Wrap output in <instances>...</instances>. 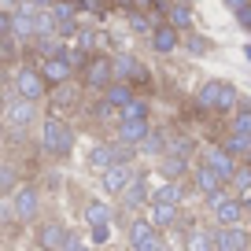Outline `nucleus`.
<instances>
[{
    "label": "nucleus",
    "instance_id": "obj_8",
    "mask_svg": "<svg viewBox=\"0 0 251 251\" xmlns=\"http://www.w3.org/2000/svg\"><path fill=\"white\" fill-rule=\"evenodd\" d=\"M71 67H74V63L67 59L63 52L45 55V59H41V74H45V81H48V85H63V81L71 78Z\"/></svg>",
    "mask_w": 251,
    "mask_h": 251
},
{
    "label": "nucleus",
    "instance_id": "obj_19",
    "mask_svg": "<svg viewBox=\"0 0 251 251\" xmlns=\"http://www.w3.org/2000/svg\"><path fill=\"white\" fill-rule=\"evenodd\" d=\"M103 100H107L111 107H118V111H122L126 103H129V100H137V96H133V85H129V81H111V85L103 89Z\"/></svg>",
    "mask_w": 251,
    "mask_h": 251
},
{
    "label": "nucleus",
    "instance_id": "obj_43",
    "mask_svg": "<svg viewBox=\"0 0 251 251\" xmlns=\"http://www.w3.org/2000/svg\"><path fill=\"white\" fill-rule=\"evenodd\" d=\"M59 251H93V248H89V244H78V240H67Z\"/></svg>",
    "mask_w": 251,
    "mask_h": 251
},
{
    "label": "nucleus",
    "instance_id": "obj_36",
    "mask_svg": "<svg viewBox=\"0 0 251 251\" xmlns=\"http://www.w3.org/2000/svg\"><path fill=\"white\" fill-rule=\"evenodd\" d=\"M122 118H148V107H144L141 100H129L122 107Z\"/></svg>",
    "mask_w": 251,
    "mask_h": 251
},
{
    "label": "nucleus",
    "instance_id": "obj_2",
    "mask_svg": "<svg viewBox=\"0 0 251 251\" xmlns=\"http://www.w3.org/2000/svg\"><path fill=\"white\" fill-rule=\"evenodd\" d=\"M41 144H45L48 155H71L74 151L71 126H63L59 118H45V122H41Z\"/></svg>",
    "mask_w": 251,
    "mask_h": 251
},
{
    "label": "nucleus",
    "instance_id": "obj_5",
    "mask_svg": "<svg viewBox=\"0 0 251 251\" xmlns=\"http://www.w3.org/2000/svg\"><path fill=\"white\" fill-rule=\"evenodd\" d=\"M11 200H15L19 222H37V214H41V192H37L33 185H19Z\"/></svg>",
    "mask_w": 251,
    "mask_h": 251
},
{
    "label": "nucleus",
    "instance_id": "obj_9",
    "mask_svg": "<svg viewBox=\"0 0 251 251\" xmlns=\"http://www.w3.org/2000/svg\"><path fill=\"white\" fill-rule=\"evenodd\" d=\"M115 81V67L111 59H89L85 63V85L89 89H107Z\"/></svg>",
    "mask_w": 251,
    "mask_h": 251
},
{
    "label": "nucleus",
    "instance_id": "obj_35",
    "mask_svg": "<svg viewBox=\"0 0 251 251\" xmlns=\"http://www.w3.org/2000/svg\"><path fill=\"white\" fill-rule=\"evenodd\" d=\"M11 185H15V166L0 163V192H11Z\"/></svg>",
    "mask_w": 251,
    "mask_h": 251
},
{
    "label": "nucleus",
    "instance_id": "obj_47",
    "mask_svg": "<svg viewBox=\"0 0 251 251\" xmlns=\"http://www.w3.org/2000/svg\"><path fill=\"white\" fill-rule=\"evenodd\" d=\"M248 163H251V151H248Z\"/></svg>",
    "mask_w": 251,
    "mask_h": 251
},
{
    "label": "nucleus",
    "instance_id": "obj_14",
    "mask_svg": "<svg viewBox=\"0 0 251 251\" xmlns=\"http://www.w3.org/2000/svg\"><path fill=\"white\" fill-rule=\"evenodd\" d=\"M148 196H151L148 181H144V177H133V181H129V185L122 188V207H126V211H129V214H133V211H137V207H141V203H144V200H148Z\"/></svg>",
    "mask_w": 251,
    "mask_h": 251
},
{
    "label": "nucleus",
    "instance_id": "obj_32",
    "mask_svg": "<svg viewBox=\"0 0 251 251\" xmlns=\"http://www.w3.org/2000/svg\"><path fill=\"white\" fill-rule=\"evenodd\" d=\"M226 4L236 11V23H240V26H248V30H251V0H226Z\"/></svg>",
    "mask_w": 251,
    "mask_h": 251
},
{
    "label": "nucleus",
    "instance_id": "obj_3",
    "mask_svg": "<svg viewBox=\"0 0 251 251\" xmlns=\"http://www.w3.org/2000/svg\"><path fill=\"white\" fill-rule=\"evenodd\" d=\"M4 122H8V129H15V133L30 129V126L37 122V103H33V100H26V96L11 100L8 107H4Z\"/></svg>",
    "mask_w": 251,
    "mask_h": 251
},
{
    "label": "nucleus",
    "instance_id": "obj_34",
    "mask_svg": "<svg viewBox=\"0 0 251 251\" xmlns=\"http://www.w3.org/2000/svg\"><path fill=\"white\" fill-rule=\"evenodd\" d=\"M166 151H174V155H188V151H192V141H188V137H174V141H166Z\"/></svg>",
    "mask_w": 251,
    "mask_h": 251
},
{
    "label": "nucleus",
    "instance_id": "obj_41",
    "mask_svg": "<svg viewBox=\"0 0 251 251\" xmlns=\"http://www.w3.org/2000/svg\"><path fill=\"white\" fill-rule=\"evenodd\" d=\"M129 30H137V33H148L151 26H148V19H144V15H133V19H129Z\"/></svg>",
    "mask_w": 251,
    "mask_h": 251
},
{
    "label": "nucleus",
    "instance_id": "obj_26",
    "mask_svg": "<svg viewBox=\"0 0 251 251\" xmlns=\"http://www.w3.org/2000/svg\"><path fill=\"white\" fill-rule=\"evenodd\" d=\"M166 23H170L174 30H188V26H192V11H188V4H170Z\"/></svg>",
    "mask_w": 251,
    "mask_h": 251
},
{
    "label": "nucleus",
    "instance_id": "obj_12",
    "mask_svg": "<svg viewBox=\"0 0 251 251\" xmlns=\"http://www.w3.org/2000/svg\"><path fill=\"white\" fill-rule=\"evenodd\" d=\"M148 118H122V122H118V141H126V144H141L144 137H148Z\"/></svg>",
    "mask_w": 251,
    "mask_h": 251
},
{
    "label": "nucleus",
    "instance_id": "obj_21",
    "mask_svg": "<svg viewBox=\"0 0 251 251\" xmlns=\"http://www.w3.org/2000/svg\"><path fill=\"white\" fill-rule=\"evenodd\" d=\"M151 222H155V229H170L174 222H177V203L151 200Z\"/></svg>",
    "mask_w": 251,
    "mask_h": 251
},
{
    "label": "nucleus",
    "instance_id": "obj_10",
    "mask_svg": "<svg viewBox=\"0 0 251 251\" xmlns=\"http://www.w3.org/2000/svg\"><path fill=\"white\" fill-rule=\"evenodd\" d=\"M203 163L211 166V170L218 174V177L226 181V185H229V177H233V174H236V166H240V163H236V155H229L226 148H211V151H207V155H203Z\"/></svg>",
    "mask_w": 251,
    "mask_h": 251
},
{
    "label": "nucleus",
    "instance_id": "obj_7",
    "mask_svg": "<svg viewBox=\"0 0 251 251\" xmlns=\"http://www.w3.org/2000/svg\"><path fill=\"white\" fill-rule=\"evenodd\" d=\"M214 248H218V251H248L251 236L244 233L240 226H218V229H214Z\"/></svg>",
    "mask_w": 251,
    "mask_h": 251
},
{
    "label": "nucleus",
    "instance_id": "obj_29",
    "mask_svg": "<svg viewBox=\"0 0 251 251\" xmlns=\"http://www.w3.org/2000/svg\"><path fill=\"white\" fill-rule=\"evenodd\" d=\"M115 214H111V207L107 203H100V200H93V203L85 207V222L89 226H103V222H111Z\"/></svg>",
    "mask_w": 251,
    "mask_h": 251
},
{
    "label": "nucleus",
    "instance_id": "obj_16",
    "mask_svg": "<svg viewBox=\"0 0 251 251\" xmlns=\"http://www.w3.org/2000/svg\"><path fill=\"white\" fill-rule=\"evenodd\" d=\"M244 200H222L218 207H214V218H218V226H240L244 218Z\"/></svg>",
    "mask_w": 251,
    "mask_h": 251
},
{
    "label": "nucleus",
    "instance_id": "obj_23",
    "mask_svg": "<svg viewBox=\"0 0 251 251\" xmlns=\"http://www.w3.org/2000/svg\"><path fill=\"white\" fill-rule=\"evenodd\" d=\"M222 148H226L229 155H236V159H248L251 137H248V133H236V129H229V137H226V144H222Z\"/></svg>",
    "mask_w": 251,
    "mask_h": 251
},
{
    "label": "nucleus",
    "instance_id": "obj_11",
    "mask_svg": "<svg viewBox=\"0 0 251 251\" xmlns=\"http://www.w3.org/2000/svg\"><path fill=\"white\" fill-rule=\"evenodd\" d=\"M48 11H52V19H55V33H59V37H71V33H74V11H78V4H74V0H55Z\"/></svg>",
    "mask_w": 251,
    "mask_h": 251
},
{
    "label": "nucleus",
    "instance_id": "obj_45",
    "mask_svg": "<svg viewBox=\"0 0 251 251\" xmlns=\"http://www.w3.org/2000/svg\"><path fill=\"white\" fill-rule=\"evenodd\" d=\"M0 118H4V100H0Z\"/></svg>",
    "mask_w": 251,
    "mask_h": 251
},
{
    "label": "nucleus",
    "instance_id": "obj_28",
    "mask_svg": "<svg viewBox=\"0 0 251 251\" xmlns=\"http://www.w3.org/2000/svg\"><path fill=\"white\" fill-rule=\"evenodd\" d=\"M185 248L188 251H211L214 248V233H207V229H192L188 240H185Z\"/></svg>",
    "mask_w": 251,
    "mask_h": 251
},
{
    "label": "nucleus",
    "instance_id": "obj_4",
    "mask_svg": "<svg viewBox=\"0 0 251 251\" xmlns=\"http://www.w3.org/2000/svg\"><path fill=\"white\" fill-rule=\"evenodd\" d=\"M45 89H48V81H45V74H41L37 67H23V71L15 74V93L26 96V100L37 103L41 96H45Z\"/></svg>",
    "mask_w": 251,
    "mask_h": 251
},
{
    "label": "nucleus",
    "instance_id": "obj_40",
    "mask_svg": "<svg viewBox=\"0 0 251 251\" xmlns=\"http://www.w3.org/2000/svg\"><path fill=\"white\" fill-rule=\"evenodd\" d=\"M111 236V222H103V226H93V244H103Z\"/></svg>",
    "mask_w": 251,
    "mask_h": 251
},
{
    "label": "nucleus",
    "instance_id": "obj_48",
    "mask_svg": "<svg viewBox=\"0 0 251 251\" xmlns=\"http://www.w3.org/2000/svg\"><path fill=\"white\" fill-rule=\"evenodd\" d=\"M211 251H218V248H211Z\"/></svg>",
    "mask_w": 251,
    "mask_h": 251
},
{
    "label": "nucleus",
    "instance_id": "obj_31",
    "mask_svg": "<svg viewBox=\"0 0 251 251\" xmlns=\"http://www.w3.org/2000/svg\"><path fill=\"white\" fill-rule=\"evenodd\" d=\"M229 188H236L240 196H251V163L248 166H236V174L229 177Z\"/></svg>",
    "mask_w": 251,
    "mask_h": 251
},
{
    "label": "nucleus",
    "instance_id": "obj_27",
    "mask_svg": "<svg viewBox=\"0 0 251 251\" xmlns=\"http://www.w3.org/2000/svg\"><path fill=\"white\" fill-rule=\"evenodd\" d=\"M137 151H144V155H163L166 151V137L159 133V129H148V137L137 144Z\"/></svg>",
    "mask_w": 251,
    "mask_h": 251
},
{
    "label": "nucleus",
    "instance_id": "obj_20",
    "mask_svg": "<svg viewBox=\"0 0 251 251\" xmlns=\"http://www.w3.org/2000/svg\"><path fill=\"white\" fill-rule=\"evenodd\" d=\"M118 155H115V144H96L93 151H89V166H93L96 174H103L107 166H115Z\"/></svg>",
    "mask_w": 251,
    "mask_h": 251
},
{
    "label": "nucleus",
    "instance_id": "obj_18",
    "mask_svg": "<svg viewBox=\"0 0 251 251\" xmlns=\"http://www.w3.org/2000/svg\"><path fill=\"white\" fill-rule=\"evenodd\" d=\"M151 48H155L159 55H166V52H174L177 48V30H174L170 23H163V26H155L151 30Z\"/></svg>",
    "mask_w": 251,
    "mask_h": 251
},
{
    "label": "nucleus",
    "instance_id": "obj_46",
    "mask_svg": "<svg viewBox=\"0 0 251 251\" xmlns=\"http://www.w3.org/2000/svg\"><path fill=\"white\" fill-rule=\"evenodd\" d=\"M159 251H170V248H166V244H163V248H159Z\"/></svg>",
    "mask_w": 251,
    "mask_h": 251
},
{
    "label": "nucleus",
    "instance_id": "obj_44",
    "mask_svg": "<svg viewBox=\"0 0 251 251\" xmlns=\"http://www.w3.org/2000/svg\"><path fill=\"white\" fill-rule=\"evenodd\" d=\"M33 4H37V8H52L55 0H33Z\"/></svg>",
    "mask_w": 251,
    "mask_h": 251
},
{
    "label": "nucleus",
    "instance_id": "obj_37",
    "mask_svg": "<svg viewBox=\"0 0 251 251\" xmlns=\"http://www.w3.org/2000/svg\"><path fill=\"white\" fill-rule=\"evenodd\" d=\"M33 41H37V52H41V55H55V52H59L52 33H45V37H33Z\"/></svg>",
    "mask_w": 251,
    "mask_h": 251
},
{
    "label": "nucleus",
    "instance_id": "obj_25",
    "mask_svg": "<svg viewBox=\"0 0 251 251\" xmlns=\"http://www.w3.org/2000/svg\"><path fill=\"white\" fill-rule=\"evenodd\" d=\"M181 196H185L181 185H177V181H170V177H166L159 188H151V200H163V203H181Z\"/></svg>",
    "mask_w": 251,
    "mask_h": 251
},
{
    "label": "nucleus",
    "instance_id": "obj_42",
    "mask_svg": "<svg viewBox=\"0 0 251 251\" xmlns=\"http://www.w3.org/2000/svg\"><path fill=\"white\" fill-rule=\"evenodd\" d=\"M185 45L192 48L196 55H203V52H207V41H203V37H192V41H185Z\"/></svg>",
    "mask_w": 251,
    "mask_h": 251
},
{
    "label": "nucleus",
    "instance_id": "obj_39",
    "mask_svg": "<svg viewBox=\"0 0 251 251\" xmlns=\"http://www.w3.org/2000/svg\"><path fill=\"white\" fill-rule=\"evenodd\" d=\"M8 41H15V37H0V67L11 59V52H15V45H8Z\"/></svg>",
    "mask_w": 251,
    "mask_h": 251
},
{
    "label": "nucleus",
    "instance_id": "obj_22",
    "mask_svg": "<svg viewBox=\"0 0 251 251\" xmlns=\"http://www.w3.org/2000/svg\"><path fill=\"white\" fill-rule=\"evenodd\" d=\"M159 170H163L170 181H177L181 174L188 170V163H185V155H174V151H163V155H159Z\"/></svg>",
    "mask_w": 251,
    "mask_h": 251
},
{
    "label": "nucleus",
    "instance_id": "obj_13",
    "mask_svg": "<svg viewBox=\"0 0 251 251\" xmlns=\"http://www.w3.org/2000/svg\"><path fill=\"white\" fill-rule=\"evenodd\" d=\"M67 240H71V236H67V229L55 226V222H48V226L37 229V248H41V251H59Z\"/></svg>",
    "mask_w": 251,
    "mask_h": 251
},
{
    "label": "nucleus",
    "instance_id": "obj_1",
    "mask_svg": "<svg viewBox=\"0 0 251 251\" xmlns=\"http://www.w3.org/2000/svg\"><path fill=\"white\" fill-rule=\"evenodd\" d=\"M196 103L203 111H214V115H229V111H236L240 96H236V89L229 85V81H207L196 93Z\"/></svg>",
    "mask_w": 251,
    "mask_h": 251
},
{
    "label": "nucleus",
    "instance_id": "obj_33",
    "mask_svg": "<svg viewBox=\"0 0 251 251\" xmlns=\"http://www.w3.org/2000/svg\"><path fill=\"white\" fill-rule=\"evenodd\" d=\"M11 218H19L15 214V200H11L8 192H0V226H11Z\"/></svg>",
    "mask_w": 251,
    "mask_h": 251
},
{
    "label": "nucleus",
    "instance_id": "obj_6",
    "mask_svg": "<svg viewBox=\"0 0 251 251\" xmlns=\"http://www.w3.org/2000/svg\"><path fill=\"white\" fill-rule=\"evenodd\" d=\"M133 177H137V174L129 170L126 163H115V166H107V170L100 174V192H103V196H122V188L129 185Z\"/></svg>",
    "mask_w": 251,
    "mask_h": 251
},
{
    "label": "nucleus",
    "instance_id": "obj_17",
    "mask_svg": "<svg viewBox=\"0 0 251 251\" xmlns=\"http://www.w3.org/2000/svg\"><path fill=\"white\" fill-rule=\"evenodd\" d=\"M155 236H159L155 222H148V218H133L129 222V248H141V244L155 240Z\"/></svg>",
    "mask_w": 251,
    "mask_h": 251
},
{
    "label": "nucleus",
    "instance_id": "obj_38",
    "mask_svg": "<svg viewBox=\"0 0 251 251\" xmlns=\"http://www.w3.org/2000/svg\"><path fill=\"white\" fill-rule=\"evenodd\" d=\"M222 200H229V188H226V185H222V188H214V192H207V203H211V211L222 203Z\"/></svg>",
    "mask_w": 251,
    "mask_h": 251
},
{
    "label": "nucleus",
    "instance_id": "obj_24",
    "mask_svg": "<svg viewBox=\"0 0 251 251\" xmlns=\"http://www.w3.org/2000/svg\"><path fill=\"white\" fill-rule=\"evenodd\" d=\"M222 185H226V181H222V177H218V174H214L207 163L196 170V188L203 192V196H207V192H214V188H222Z\"/></svg>",
    "mask_w": 251,
    "mask_h": 251
},
{
    "label": "nucleus",
    "instance_id": "obj_15",
    "mask_svg": "<svg viewBox=\"0 0 251 251\" xmlns=\"http://www.w3.org/2000/svg\"><path fill=\"white\" fill-rule=\"evenodd\" d=\"M111 67H115V81H141L144 78V67L133 59V55H115L111 59Z\"/></svg>",
    "mask_w": 251,
    "mask_h": 251
},
{
    "label": "nucleus",
    "instance_id": "obj_30",
    "mask_svg": "<svg viewBox=\"0 0 251 251\" xmlns=\"http://www.w3.org/2000/svg\"><path fill=\"white\" fill-rule=\"evenodd\" d=\"M229 129H236V133H248V137H251V103H236L233 126H229Z\"/></svg>",
    "mask_w": 251,
    "mask_h": 251
}]
</instances>
